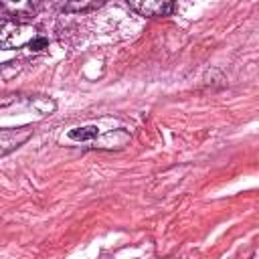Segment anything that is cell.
Returning a JSON list of instances; mask_svg holds the SVG:
<instances>
[{"instance_id":"1","label":"cell","mask_w":259,"mask_h":259,"mask_svg":"<svg viewBox=\"0 0 259 259\" xmlns=\"http://www.w3.org/2000/svg\"><path fill=\"white\" fill-rule=\"evenodd\" d=\"M34 30H30L24 24H16L10 20H4L2 24V47L4 49H16L24 42H30L34 38Z\"/></svg>"},{"instance_id":"2","label":"cell","mask_w":259,"mask_h":259,"mask_svg":"<svg viewBox=\"0 0 259 259\" xmlns=\"http://www.w3.org/2000/svg\"><path fill=\"white\" fill-rule=\"evenodd\" d=\"M127 4L142 16H166L174 8V0H127Z\"/></svg>"},{"instance_id":"3","label":"cell","mask_w":259,"mask_h":259,"mask_svg":"<svg viewBox=\"0 0 259 259\" xmlns=\"http://www.w3.org/2000/svg\"><path fill=\"white\" fill-rule=\"evenodd\" d=\"M2 6L12 16H28L36 10L38 0H2Z\"/></svg>"},{"instance_id":"4","label":"cell","mask_w":259,"mask_h":259,"mask_svg":"<svg viewBox=\"0 0 259 259\" xmlns=\"http://www.w3.org/2000/svg\"><path fill=\"white\" fill-rule=\"evenodd\" d=\"M69 138L75 142H91L97 138V127L95 125H87V127H75L69 132Z\"/></svg>"},{"instance_id":"5","label":"cell","mask_w":259,"mask_h":259,"mask_svg":"<svg viewBox=\"0 0 259 259\" xmlns=\"http://www.w3.org/2000/svg\"><path fill=\"white\" fill-rule=\"evenodd\" d=\"M103 0H65V8L67 10H87L91 6L101 4Z\"/></svg>"},{"instance_id":"6","label":"cell","mask_w":259,"mask_h":259,"mask_svg":"<svg viewBox=\"0 0 259 259\" xmlns=\"http://www.w3.org/2000/svg\"><path fill=\"white\" fill-rule=\"evenodd\" d=\"M47 45H49V40H47L45 36H38V34H36V36H34V38H32L30 42H28L30 51H42V49H45Z\"/></svg>"}]
</instances>
